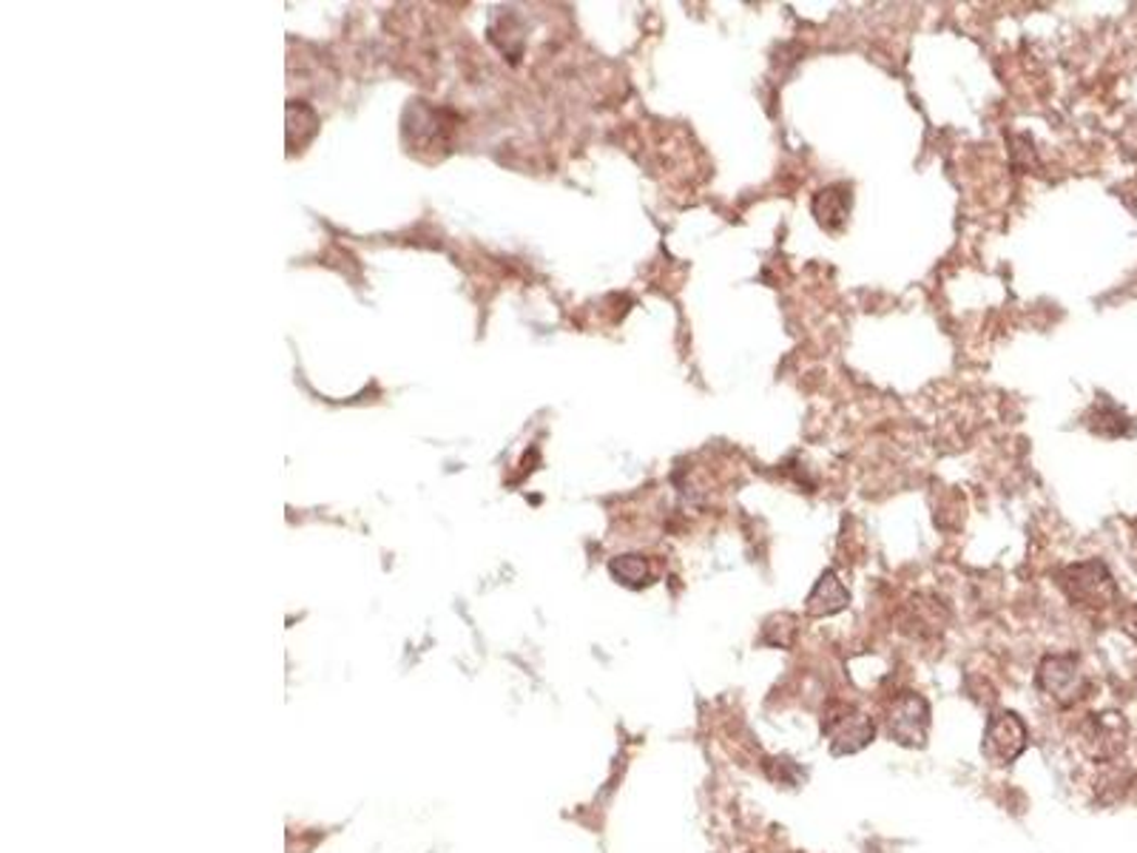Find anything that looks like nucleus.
I'll use <instances>...</instances> for the list:
<instances>
[{"instance_id":"1","label":"nucleus","mask_w":1137,"mask_h":853,"mask_svg":"<svg viewBox=\"0 0 1137 853\" xmlns=\"http://www.w3.org/2000/svg\"><path fill=\"white\" fill-rule=\"evenodd\" d=\"M822 731L825 737H828V742H831L833 754L845 756L856 754V751H861L865 746H870V742H873L876 726L873 720L861 709H856V705L836 703L825 714Z\"/></svg>"},{"instance_id":"2","label":"nucleus","mask_w":1137,"mask_h":853,"mask_svg":"<svg viewBox=\"0 0 1137 853\" xmlns=\"http://www.w3.org/2000/svg\"><path fill=\"white\" fill-rule=\"evenodd\" d=\"M1058 584H1061V589L1066 591V598H1070L1075 607L1100 609L1115 598L1112 575H1109L1107 566L1098 561L1066 566L1061 572V577H1058Z\"/></svg>"},{"instance_id":"3","label":"nucleus","mask_w":1137,"mask_h":853,"mask_svg":"<svg viewBox=\"0 0 1137 853\" xmlns=\"http://www.w3.org/2000/svg\"><path fill=\"white\" fill-rule=\"evenodd\" d=\"M887 734L905 749H924L930 734V703L916 691H905L887 709Z\"/></svg>"},{"instance_id":"4","label":"nucleus","mask_w":1137,"mask_h":853,"mask_svg":"<svg viewBox=\"0 0 1137 853\" xmlns=\"http://www.w3.org/2000/svg\"><path fill=\"white\" fill-rule=\"evenodd\" d=\"M1030 746V731H1026L1024 720L1015 711H998L987 720V731L981 742V754L987 756L993 765H1010L1018 756L1024 754Z\"/></svg>"},{"instance_id":"5","label":"nucleus","mask_w":1137,"mask_h":853,"mask_svg":"<svg viewBox=\"0 0 1137 853\" xmlns=\"http://www.w3.org/2000/svg\"><path fill=\"white\" fill-rule=\"evenodd\" d=\"M1038 689L1049 695L1056 703L1072 705L1084 691V677L1072 654H1052L1044 658L1038 666Z\"/></svg>"},{"instance_id":"6","label":"nucleus","mask_w":1137,"mask_h":853,"mask_svg":"<svg viewBox=\"0 0 1137 853\" xmlns=\"http://www.w3.org/2000/svg\"><path fill=\"white\" fill-rule=\"evenodd\" d=\"M847 603H851V591L839 581L836 572L828 569V572H822V577L816 581L814 589H810L808 600H805V612H808L810 618H831V614L842 612Z\"/></svg>"},{"instance_id":"7","label":"nucleus","mask_w":1137,"mask_h":853,"mask_svg":"<svg viewBox=\"0 0 1137 853\" xmlns=\"http://www.w3.org/2000/svg\"><path fill=\"white\" fill-rule=\"evenodd\" d=\"M847 211H851V191L845 186L822 188L814 196V217L825 231H839L842 222H845Z\"/></svg>"},{"instance_id":"8","label":"nucleus","mask_w":1137,"mask_h":853,"mask_svg":"<svg viewBox=\"0 0 1137 853\" xmlns=\"http://www.w3.org/2000/svg\"><path fill=\"white\" fill-rule=\"evenodd\" d=\"M910 609H914V618L907 621V626L919 637L938 635V632L944 629V623H947V612H944V607H938L935 600L924 603L921 598H916L914 603H910Z\"/></svg>"},{"instance_id":"9","label":"nucleus","mask_w":1137,"mask_h":853,"mask_svg":"<svg viewBox=\"0 0 1137 853\" xmlns=\"http://www.w3.org/2000/svg\"><path fill=\"white\" fill-rule=\"evenodd\" d=\"M612 575L629 586H643L649 581V563L640 555H623L612 561Z\"/></svg>"},{"instance_id":"10","label":"nucleus","mask_w":1137,"mask_h":853,"mask_svg":"<svg viewBox=\"0 0 1137 853\" xmlns=\"http://www.w3.org/2000/svg\"><path fill=\"white\" fill-rule=\"evenodd\" d=\"M796 637V618H791V614H777V618H771V621L765 623V629H763V640L768 646H779V649H791L793 640L791 637Z\"/></svg>"},{"instance_id":"11","label":"nucleus","mask_w":1137,"mask_h":853,"mask_svg":"<svg viewBox=\"0 0 1137 853\" xmlns=\"http://www.w3.org/2000/svg\"><path fill=\"white\" fill-rule=\"evenodd\" d=\"M1135 530H1137V524H1135Z\"/></svg>"}]
</instances>
